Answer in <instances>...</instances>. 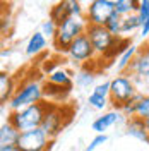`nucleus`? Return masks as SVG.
Wrapping results in <instances>:
<instances>
[{
    "label": "nucleus",
    "mask_w": 149,
    "mask_h": 151,
    "mask_svg": "<svg viewBox=\"0 0 149 151\" xmlns=\"http://www.w3.org/2000/svg\"><path fill=\"white\" fill-rule=\"evenodd\" d=\"M45 76H28L22 81L17 83V89L12 96V100L9 101V112H17L22 108H28L31 105L41 103L45 100Z\"/></svg>",
    "instance_id": "f257e3e1"
},
{
    "label": "nucleus",
    "mask_w": 149,
    "mask_h": 151,
    "mask_svg": "<svg viewBox=\"0 0 149 151\" xmlns=\"http://www.w3.org/2000/svg\"><path fill=\"white\" fill-rule=\"evenodd\" d=\"M87 29L86 17H69L62 24H58L57 36L52 41V48L57 55H65L69 47L74 43L79 36H82Z\"/></svg>",
    "instance_id": "f03ea898"
},
{
    "label": "nucleus",
    "mask_w": 149,
    "mask_h": 151,
    "mask_svg": "<svg viewBox=\"0 0 149 151\" xmlns=\"http://www.w3.org/2000/svg\"><path fill=\"white\" fill-rule=\"evenodd\" d=\"M139 91L140 89L135 79L129 72L115 74L110 79V106L122 110L129 101L135 98V94Z\"/></svg>",
    "instance_id": "7ed1b4c3"
},
{
    "label": "nucleus",
    "mask_w": 149,
    "mask_h": 151,
    "mask_svg": "<svg viewBox=\"0 0 149 151\" xmlns=\"http://www.w3.org/2000/svg\"><path fill=\"white\" fill-rule=\"evenodd\" d=\"M48 101L43 100L41 103L31 105L28 108H22L17 112H9L7 113V120H9L19 132H26V131H33L41 127L45 113L48 110Z\"/></svg>",
    "instance_id": "20e7f679"
},
{
    "label": "nucleus",
    "mask_w": 149,
    "mask_h": 151,
    "mask_svg": "<svg viewBox=\"0 0 149 151\" xmlns=\"http://www.w3.org/2000/svg\"><path fill=\"white\" fill-rule=\"evenodd\" d=\"M67 108H69L67 103L65 105H55V103L48 105V110L45 113L41 129L47 132L52 139H55L57 136L64 131V127L69 124V120H70V113H65Z\"/></svg>",
    "instance_id": "39448f33"
},
{
    "label": "nucleus",
    "mask_w": 149,
    "mask_h": 151,
    "mask_svg": "<svg viewBox=\"0 0 149 151\" xmlns=\"http://www.w3.org/2000/svg\"><path fill=\"white\" fill-rule=\"evenodd\" d=\"M65 57L69 58V62L72 65H77V67H82L86 64H93V62L98 60V55H96V52H94V48L86 33L82 36H79L69 47Z\"/></svg>",
    "instance_id": "423d86ee"
},
{
    "label": "nucleus",
    "mask_w": 149,
    "mask_h": 151,
    "mask_svg": "<svg viewBox=\"0 0 149 151\" xmlns=\"http://www.w3.org/2000/svg\"><path fill=\"white\" fill-rule=\"evenodd\" d=\"M53 141L41 127L33 131L21 132L17 141V148L21 151H50L53 146Z\"/></svg>",
    "instance_id": "0eeeda50"
},
{
    "label": "nucleus",
    "mask_w": 149,
    "mask_h": 151,
    "mask_svg": "<svg viewBox=\"0 0 149 151\" xmlns=\"http://www.w3.org/2000/svg\"><path fill=\"white\" fill-rule=\"evenodd\" d=\"M115 14V0H91L86 5V21L89 26H106Z\"/></svg>",
    "instance_id": "6e6552de"
},
{
    "label": "nucleus",
    "mask_w": 149,
    "mask_h": 151,
    "mask_svg": "<svg viewBox=\"0 0 149 151\" xmlns=\"http://www.w3.org/2000/svg\"><path fill=\"white\" fill-rule=\"evenodd\" d=\"M84 16H86V7L79 0H60L48 10V17L55 21L57 24H62L69 17H84Z\"/></svg>",
    "instance_id": "1a4fd4ad"
},
{
    "label": "nucleus",
    "mask_w": 149,
    "mask_h": 151,
    "mask_svg": "<svg viewBox=\"0 0 149 151\" xmlns=\"http://www.w3.org/2000/svg\"><path fill=\"white\" fill-rule=\"evenodd\" d=\"M125 122H127V117L123 115L122 110H118V108H110L106 112L100 113L93 122H91V131L94 134H106L112 127L120 125V124L125 125Z\"/></svg>",
    "instance_id": "9d476101"
},
{
    "label": "nucleus",
    "mask_w": 149,
    "mask_h": 151,
    "mask_svg": "<svg viewBox=\"0 0 149 151\" xmlns=\"http://www.w3.org/2000/svg\"><path fill=\"white\" fill-rule=\"evenodd\" d=\"M122 112H123V115L127 119H130V117H137V119H142V120L148 119L149 117V94H144L142 91H139L132 101H129L122 108Z\"/></svg>",
    "instance_id": "9b49d317"
},
{
    "label": "nucleus",
    "mask_w": 149,
    "mask_h": 151,
    "mask_svg": "<svg viewBox=\"0 0 149 151\" xmlns=\"http://www.w3.org/2000/svg\"><path fill=\"white\" fill-rule=\"evenodd\" d=\"M98 72H100V69H96V62L79 67L74 74V84L77 88H81V89H86V88H91L93 89L94 86H96Z\"/></svg>",
    "instance_id": "f8f14e48"
},
{
    "label": "nucleus",
    "mask_w": 149,
    "mask_h": 151,
    "mask_svg": "<svg viewBox=\"0 0 149 151\" xmlns=\"http://www.w3.org/2000/svg\"><path fill=\"white\" fill-rule=\"evenodd\" d=\"M127 72L135 79L137 84L142 83V81H146V79H149V55L146 53V50L142 47H140V52L134 58V62L130 64Z\"/></svg>",
    "instance_id": "ddd939ff"
},
{
    "label": "nucleus",
    "mask_w": 149,
    "mask_h": 151,
    "mask_svg": "<svg viewBox=\"0 0 149 151\" xmlns=\"http://www.w3.org/2000/svg\"><path fill=\"white\" fill-rule=\"evenodd\" d=\"M17 83L19 81H16V77L9 70L5 69L0 70V106L2 108H5V105H9V101L12 100L17 89Z\"/></svg>",
    "instance_id": "4468645a"
},
{
    "label": "nucleus",
    "mask_w": 149,
    "mask_h": 151,
    "mask_svg": "<svg viewBox=\"0 0 149 151\" xmlns=\"http://www.w3.org/2000/svg\"><path fill=\"white\" fill-rule=\"evenodd\" d=\"M43 91H45V100L47 101L55 103V105H65L70 93H72V88H62V86H57L45 81Z\"/></svg>",
    "instance_id": "2eb2a0df"
},
{
    "label": "nucleus",
    "mask_w": 149,
    "mask_h": 151,
    "mask_svg": "<svg viewBox=\"0 0 149 151\" xmlns=\"http://www.w3.org/2000/svg\"><path fill=\"white\" fill-rule=\"evenodd\" d=\"M48 48V40L39 31H34L31 36L28 38V41H26V47H24V53L26 57L29 58H36L39 57L41 53H45Z\"/></svg>",
    "instance_id": "dca6fc26"
},
{
    "label": "nucleus",
    "mask_w": 149,
    "mask_h": 151,
    "mask_svg": "<svg viewBox=\"0 0 149 151\" xmlns=\"http://www.w3.org/2000/svg\"><path fill=\"white\" fill-rule=\"evenodd\" d=\"M125 134L140 142H148L149 144V134L146 131V125H144L142 119H137V117L127 119V122H125Z\"/></svg>",
    "instance_id": "f3484780"
},
{
    "label": "nucleus",
    "mask_w": 149,
    "mask_h": 151,
    "mask_svg": "<svg viewBox=\"0 0 149 151\" xmlns=\"http://www.w3.org/2000/svg\"><path fill=\"white\" fill-rule=\"evenodd\" d=\"M74 74L75 70H70L67 67H58L57 70H53L52 74H48L45 77V81L52 83V84L62 86V88H74Z\"/></svg>",
    "instance_id": "a211bd4d"
},
{
    "label": "nucleus",
    "mask_w": 149,
    "mask_h": 151,
    "mask_svg": "<svg viewBox=\"0 0 149 151\" xmlns=\"http://www.w3.org/2000/svg\"><path fill=\"white\" fill-rule=\"evenodd\" d=\"M19 136H21V132L9 120H2V124H0V148L17 146Z\"/></svg>",
    "instance_id": "6ab92c4d"
},
{
    "label": "nucleus",
    "mask_w": 149,
    "mask_h": 151,
    "mask_svg": "<svg viewBox=\"0 0 149 151\" xmlns=\"http://www.w3.org/2000/svg\"><path fill=\"white\" fill-rule=\"evenodd\" d=\"M140 52V47L139 45H135L134 41H132V45L123 53H122L117 60H115V69H117V74H122V72H127L129 70V67L130 64L134 62V58L137 57V53Z\"/></svg>",
    "instance_id": "aec40b11"
},
{
    "label": "nucleus",
    "mask_w": 149,
    "mask_h": 151,
    "mask_svg": "<svg viewBox=\"0 0 149 151\" xmlns=\"http://www.w3.org/2000/svg\"><path fill=\"white\" fill-rule=\"evenodd\" d=\"M140 19L137 14H130L127 17L122 19V29H120V38H127V40H132V35L134 33H139L140 31Z\"/></svg>",
    "instance_id": "412c9836"
},
{
    "label": "nucleus",
    "mask_w": 149,
    "mask_h": 151,
    "mask_svg": "<svg viewBox=\"0 0 149 151\" xmlns=\"http://www.w3.org/2000/svg\"><path fill=\"white\" fill-rule=\"evenodd\" d=\"M137 9H139V0H115V12L122 17L137 14Z\"/></svg>",
    "instance_id": "4be33fe9"
},
{
    "label": "nucleus",
    "mask_w": 149,
    "mask_h": 151,
    "mask_svg": "<svg viewBox=\"0 0 149 151\" xmlns=\"http://www.w3.org/2000/svg\"><path fill=\"white\" fill-rule=\"evenodd\" d=\"M87 106L93 108L96 112H106V108L110 106V98H105V96H100V94L89 93L87 94Z\"/></svg>",
    "instance_id": "5701e85b"
},
{
    "label": "nucleus",
    "mask_w": 149,
    "mask_h": 151,
    "mask_svg": "<svg viewBox=\"0 0 149 151\" xmlns=\"http://www.w3.org/2000/svg\"><path fill=\"white\" fill-rule=\"evenodd\" d=\"M38 31L47 38L48 41H53V38L57 36V31H58V24H57L55 21H52L50 17H47L45 21H41Z\"/></svg>",
    "instance_id": "b1692460"
},
{
    "label": "nucleus",
    "mask_w": 149,
    "mask_h": 151,
    "mask_svg": "<svg viewBox=\"0 0 149 151\" xmlns=\"http://www.w3.org/2000/svg\"><path fill=\"white\" fill-rule=\"evenodd\" d=\"M122 16H118L117 12L113 14L112 17H110V21L106 22V29L112 33L113 36H117V38H120V29H122Z\"/></svg>",
    "instance_id": "393cba45"
},
{
    "label": "nucleus",
    "mask_w": 149,
    "mask_h": 151,
    "mask_svg": "<svg viewBox=\"0 0 149 151\" xmlns=\"http://www.w3.org/2000/svg\"><path fill=\"white\" fill-rule=\"evenodd\" d=\"M106 142H108V136L106 134H96L93 139L89 141V144L84 148V151H96L100 146L106 144Z\"/></svg>",
    "instance_id": "a878e982"
},
{
    "label": "nucleus",
    "mask_w": 149,
    "mask_h": 151,
    "mask_svg": "<svg viewBox=\"0 0 149 151\" xmlns=\"http://www.w3.org/2000/svg\"><path fill=\"white\" fill-rule=\"evenodd\" d=\"M91 93L100 94V96H105V98H110V79L98 83V84L91 89Z\"/></svg>",
    "instance_id": "bb28decb"
},
{
    "label": "nucleus",
    "mask_w": 149,
    "mask_h": 151,
    "mask_svg": "<svg viewBox=\"0 0 149 151\" xmlns=\"http://www.w3.org/2000/svg\"><path fill=\"white\" fill-rule=\"evenodd\" d=\"M137 16H139L140 22H144L146 19H149V0H139Z\"/></svg>",
    "instance_id": "cd10ccee"
},
{
    "label": "nucleus",
    "mask_w": 149,
    "mask_h": 151,
    "mask_svg": "<svg viewBox=\"0 0 149 151\" xmlns=\"http://www.w3.org/2000/svg\"><path fill=\"white\" fill-rule=\"evenodd\" d=\"M139 38L140 40H144V43H148L149 41V19H146V21L142 22L140 31H139Z\"/></svg>",
    "instance_id": "c85d7f7f"
},
{
    "label": "nucleus",
    "mask_w": 149,
    "mask_h": 151,
    "mask_svg": "<svg viewBox=\"0 0 149 151\" xmlns=\"http://www.w3.org/2000/svg\"><path fill=\"white\" fill-rule=\"evenodd\" d=\"M10 53H12V50H10V48H7V50H5V48H2V53H0V57H2V60H5V57L9 58V57H10Z\"/></svg>",
    "instance_id": "c756f323"
},
{
    "label": "nucleus",
    "mask_w": 149,
    "mask_h": 151,
    "mask_svg": "<svg viewBox=\"0 0 149 151\" xmlns=\"http://www.w3.org/2000/svg\"><path fill=\"white\" fill-rule=\"evenodd\" d=\"M0 151H21L17 146H5V148H0Z\"/></svg>",
    "instance_id": "7c9ffc66"
},
{
    "label": "nucleus",
    "mask_w": 149,
    "mask_h": 151,
    "mask_svg": "<svg viewBox=\"0 0 149 151\" xmlns=\"http://www.w3.org/2000/svg\"><path fill=\"white\" fill-rule=\"evenodd\" d=\"M144 125H146V131H148V134H149V117L144 119Z\"/></svg>",
    "instance_id": "2f4dec72"
},
{
    "label": "nucleus",
    "mask_w": 149,
    "mask_h": 151,
    "mask_svg": "<svg viewBox=\"0 0 149 151\" xmlns=\"http://www.w3.org/2000/svg\"><path fill=\"white\" fill-rule=\"evenodd\" d=\"M142 48L146 50V53L149 55V41H148V43H144V45H142Z\"/></svg>",
    "instance_id": "473e14b6"
}]
</instances>
